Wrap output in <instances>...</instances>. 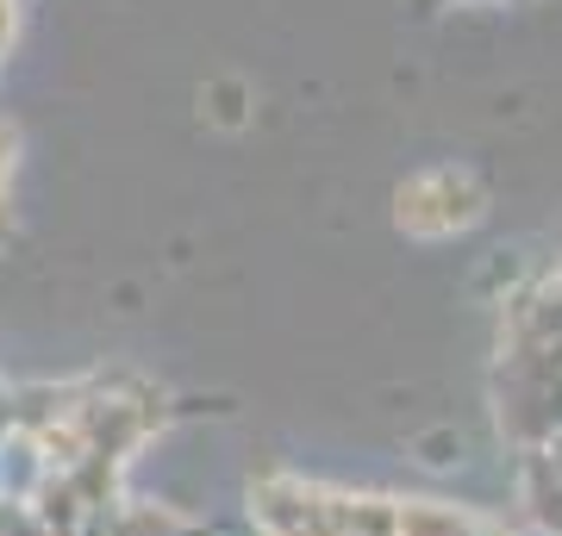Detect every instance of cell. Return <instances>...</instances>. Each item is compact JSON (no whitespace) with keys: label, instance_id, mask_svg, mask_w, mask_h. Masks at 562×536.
Returning a JSON list of instances; mask_svg holds the SVG:
<instances>
[{"label":"cell","instance_id":"1","mask_svg":"<svg viewBox=\"0 0 562 536\" xmlns=\"http://www.w3.org/2000/svg\"><path fill=\"white\" fill-rule=\"evenodd\" d=\"M482 213H487V194L469 169H425L394 194V225L406 238H457Z\"/></svg>","mask_w":562,"mask_h":536},{"label":"cell","instance_id":"2","mask_svg":"<svg viewBox=\"0 0 562 536\" xmlns=\"http://www.w3.org/2000/svg\"><path fill=\"white\" fill-rule=\"evenodd\" d=\"M331 512H338V487L306 475H257L250 480V524L262 536H331Z\"/></svg>","mask_w":562,"mask_h":536},{"label":"cell","instance_id":"3","mask_svg":"<svg viewBox=\"0 0 562 536\" xmlns=\"http://www.w3.org/2000/svg\"><path fill=\"white\" fill-rule=\"evenodd\" d=\"M475 512L450 499H394V536H469Z\"/></svg>","mask_w":562,"mask_h":536},{"label":"cell","instance_id":"4","mask_svg":"<svg viewBox=\"0 0 562 536\" xmlns=\"http://www.w3.org/2000/svg\"><path fill=\"white\" fill-rule=\"evenodd\" d=\"M331 536H394V499L387 493H344L338 487Z\"/></svg>","mask_w":562,"mask_h":536},{"label":"cell","instance_id":"5","mask_svg":"<svg viewBox=\"0 0 562 536\" xmlns=\"http://www.w3.org/2000/svg\"><path fill=\"white\" fill-rule=\"evenodd\" d=\"M525 505H531V517L550 536H562V475H557V461H550V449L525 456Z\"/></svg>","mask_w":562,"mask_h":536},{"label":"cell","instance_id":"6","mask_svg":"<svg viewBox=\"0 0 562 536\" xmlns=\"http://www.w3.org/2000/svg\"><path fill=\"white\" fill-rule=\"evenodd\" d=\"M120 536H181V524L169 512H157V505H125Z\"/></svg>","mask_w":562,"mask_h":536},{"label":"cell","instance_id":"7","mask_svg":"<svg viewBox=\"0 0 562 536\" xmlns=\"http://www.w3.org/2000/svg\"><path fill=\"white\" fill-rule=\"evenodd\" d=\"M13 162H20V132L0 125V194H7V181H13Z\"/></svg>","mask_w":562,"mask_h":536},{"label":"cell","instance_id":"8","mask_svg":"<svg viewBox=\"0 0 562 536\" xmlns=\"http://www.w3.org/2000/svg\"><path fill=\"white\" fill-rule=\"evenodd\" d=\"M13 32H20V0H0V57H7Z\"/></svg>","mask_w":562,"mask_h":536},{"label":"cell","instance_id":"9","mask_svg":"<svg viewBox=\"0 0 562 536\" xmlns=\"http://www.w3.org/2000/svg\"><path fill=\"white\" fill-rule=\"evenodd\" d=\"M220 119L238 125V94H232V88H220Z\"/></svg>","mask_w":562,"mask_h":536},{"label":"cell","instance_id":"10","mask_svg":"<svg viewBox=\"0 0 562 536\" xmlns=\"http://www.w3.org/2000/svg\"><path fill=\"white\" fill-rule=\"evenodd\" d=\"M469 536H513V531H506V524H494V517H475V524H469Z\"/></svg>","mask_w":562,"mask_h":536},{"label":"cell","instance_id":"11","mask_svg":"<svg viewBox=\"0 0 562 536\" xmlns=\"http://www.w3.org/2000/svg\"><path fill=\"white\" fill-rule=\"evenodd\" d=\"M7 231H13V213H7V194H0V238H7Z\"/></svg>","mask_w":562,"mask_h":536}]
</instances>
